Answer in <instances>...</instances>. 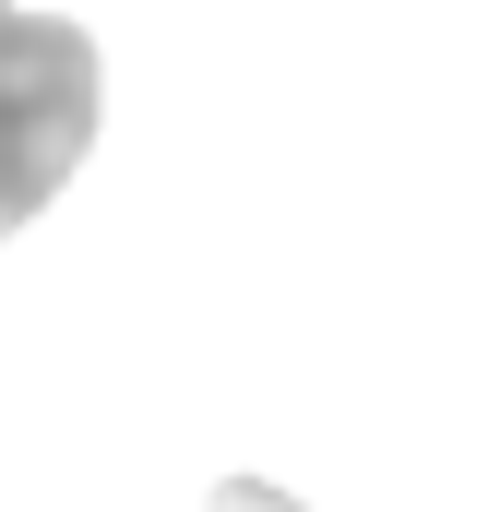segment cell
I'll use <instances>...</instances> for the list:
<instances>
[{
  "label": "cell",
  "mask_w": 500,
  "mask_h": 512,
  "mask_svg": "<svg viewBox=\"0 0 500 512\" xmlns=\"http://www.w3.org/2000/svg\"><path fill=\"white\" fill-rule=\"evenodd\" d=\"M203 512H310V501H286L274 477H227V489H215V501H203Z\"/></svg>",
  "instance_id": "obj_2"
},
{
  "label": "cell",
  "mask_w": 500,
  "mask_h": 512,
  "mask_svg": "<svg viewBox=\"0 0 500 512\" xmlns=\"http://www.w3.org/2000/svg\"><path fill=\"white\" fill-rule=\"evenodd\" d=\"M96 143V36L60 12H12L0 24V239L60 203V179Z\"/></svg>",
  "instance_id": "obj_1"
},
{
  "label": "cell",
  "mask_w": 500,
  "mask_h": 512,
  "mask_svg": "<svg viewBox=\"0 0 500 512\" xmlns=\"http://www.w3.org/2000/svg\"><path fill=\"white\" fill-rule=\"evenodd\" d=\"M0 24H12V0H0Z\"/></svg>",
  "instance_id": "obj_3"
}]
</instances>
